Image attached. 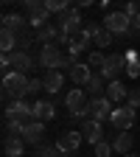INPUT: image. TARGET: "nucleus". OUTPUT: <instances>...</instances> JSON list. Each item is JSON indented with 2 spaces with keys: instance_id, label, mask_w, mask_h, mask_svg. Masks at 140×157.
<instances>
[{
  "instance_id": "f257e3e1",
  "label": "nucleus",
  "mask_w": 140,
  "mask_h": 157,
  "mask_svg": "<svg viewBox=\"0 0 140 157\" xmlns=\"http://www.w3.org/2000/svg\"><path fill=\"white\" fill-rule=\"evenodd\" d=\"M28 82H31V78H28L25 73H17V70H11V73H6V76H3V90H6V93L14 98V101H20V98H25Z\"/></svg>"
},
{
  "instance_id": "f03ea898",
  "label": "nucleus",
  "mask_w": 140,
  "mask_h": 157,
  "mask_svg": "<svg viewBox=\"0 0 140 157\" xmlns=\"http://www.w3.org/2000/svg\"><path fill=\"white\" fill-rule=\"evenodd\" d=\"M59 31H62V34H67L70 39L81 34V31H84V25H81V9L70 6L62 17H59Z\"/></svg>"
},
{
  "instance_id": "7ed1b4c3",
  "label": "nucleus",
  "mask_w": 140,
  "mask_h": 157,
  "mask_svg": "<svg viewBox=\"0 0 140 157\" xmlns=\"http://www.w3.org/2000/svg\"><path fill=\"white\" fill-rule=\"evenodd\" d=\"M90 121H98V124H104V121H109L112 118V112H115V107H112V101L107 95H98V98H90Z\"/></svg>"
},
{
  "instance_id": "20e7f679",
  "label": "nucleus",
  "mask_w": 140,
  "mask_h": 157,
  "mask_svg": "<svg viewBox=\"0 0 140 157\" xmlns=\"http://www.w3.org/2000/svg\"><path fill=\"white\" fill-rule=\"evenodd\" d=\"M6 121H23V124L34 121V104H28L25 98L11 101V104L6 107Z\"/></svg>"
},
{
  "instance_id": "39448f33",
  "label": "nucleus",
  "mask_w": 140,
  "mask_h": 157,
  "mask_svg": "<svg viewBox=\"0 0 140 157\" xmlns=\"http://www.w3.org/2000/svg\"><path fill=\"white\" fill-rule=\"evenodd\" d=\"M123 70H126V53H107V65L101 70L107 82H118Z\"/></svg>"
},
{
  "instance_id": "423d86ee",
  "label": "nucleus",
  "mask_w": 140,
  "mask_h": 157,
  "mask_svg": "<svg viewBox=\"0 0 140 157\" xmlns=\"http://www.w3.org/2000/svg\"><path fill=\"white\" fill-rule=\"evenodd\" d=\"M104 28L109 34H129L132 31V20L123 14V11H109L107 20H104Z\"/></svg>"
},
{
  "instance_id": "0eeeda50",
  "label": "nucleus",
  "mask_w": 140,
  "mask_h": 157,
  "mask_svg": "<svg viewBox=\"0 0 140 157\" xmlns=\"http://www.w3.org/2000/svg\"><path fill=\"white\" fill-rule=\"evenodd\" d=\"M62 51H59V45H42V51H39V65L48 70H59V65H62Z\"/></svg>"
},
{
  "instance_id": "6e6552de",
  "label": "nucleus",
  "mask_w": 140,
  "mask_h": 157,
  "mask_svg": "<svg viewBox=\"0 0 140 157\" xmlns=\"http://www.w3.org/2000/svg\"><path fill=\"white\" fill-rule=\"evenodd\" d=\"M109 124H112L118 132H129V129L134 126V109H132V107H115Z\"/></svg>"
},
{
  "instance_id": "1a4fd4ad",
  "label": "nucleus",
  "mask_w": 140,
  "mask_h": 157,
  "mask_svg": "<svg viewBox=\"0 0 140 157\" xmlns=\"http://www.w3.org/2000/svg\"><path fill=\"white\" fill-rule=\"evenodd\" d=\"M81 140H84V135H81V132L67 129L65 135H59V137H56V149L62 151V154H73L78 146H81Z\"/></svg>"
},
{
  "instance_id": "9d476101",
  "label": "nucleus",
  "mask_w": 140,
  "mask_h": 157,
  "mask_svg": "<svg viewBox=\"0 0 140 157\" xmlns=\"http://www.w3.org/2000/svg\"><path fill=\"white\" fill-rule=\"evenodd\" d=\"M45 124L42 121H28L25 124V129H23V140L28 143V146H42L45 140Z\"/></svg>"
},
{
  "instance_id": "9b49d317",
  "label": "nucleus",
  "mask_w": 140,
  "mask_h": 157,
  "mask_svg": "<svg viewBox=\"0 0 140 157\" xmlns=\"http://www.w3.org/2000/svg\"><path fill=\"white\" fill-rule=\"evenodd\" d=\"M81 135H84V140H87V143L98 146V143L104 140V124H98V121H84Z\"/></svg>"
},
{
  "instance_id": "f8f14e48",
  "label": "nucleus",
  "mask_w": 140,
  "mask_h": 157,
  "mask_svg": "<svg viewBox=\"0 0 140 157\" xmlns=\"http://www.w3.org/2000/svg\"><path fill=\"white\" fill-rule=\"evenodd\" d=\"M11 70H17V73L34 70V56H31L28 51H14V53H11Z\"/></svg>"
},
{
  "instance_id": "ddd939ff",
  "label": "nucleus",
  "mask_w": 140,
  "mask_h": 157,
  "mask_svg": "<svg viewBox=\"0 0 140 157\" xmlns=\"http://www.w3.org/2000/svg\"><path fill=\"white\" fill-rule=\"evenodd\" d=\"M42 84H45V93H51V95L62 93V87H65V73L62 70H48L45 78H42Z\"/></svg>"
},
{
  "instance_id": "4468645a",
  "label": "nucleus",
  "mask_w": 140,
  "mask_h": 157,
  "mask_svg": "<svg viewBox=\"0 0 140 157\" xmlns=\"http://www.w3.org/2000/svg\"><path fill=\"white\" fill-rule=\"evenodd\" d=\"M3 151H6V157H23L25 140H23L20 135H6V137H3Z\"/></svg>"
},
{
  "instance_id": "2eb2a0df",
  "label": "nucleus",
  "mask_w": 140,
  "mask_h": 157,
  "mask_svg": "<svg viewBox=\"0 0 140 157\" xmlns=\"http://www.w3.org/2000/svg\"><path fill=\"white\" fill-rule=\"evenodd\" d=\"M53 115H56L53 101H45V98H42V101H39V98L34 101V121H42V124H48Z\"/></svg>"
},
{
  "instance_id": "dca6fc26",
  "label": "nucleus",
  "mask_w": 140,
  "mask_h": 157,
  "mask_svg": "<svg viewBox=\"0 0 140 157\" xmlns=\"http://www.w3.org/2000/svg\"><path fill=\"white\" fill-rule=\"evenodd\" d=\"M0 25H3V31H11V34H20V31H25L28 25V20L23 14H3V20H0Z\"/></svg>"
},
{
  "instance_id": "f3484780",
  "label": "nucleus",
  "mask_w": 140,
  "mask_h": 157,
  "mask_svg": "<svg viewBox=\"0 0 140 157\" xmlns=\"http://www.w3.org/2000/svg\"><path fill=\"white\" fill-rule=\"evenodd\" d=\"M70 78L76 82V87H87V84H90V78H93V70H90V65L78 62V65L70 70Z\"/></svg>"
},
{
  "instance_id": "a211bd4d",
  "label": "nucleus",
  "mask_w": 140,
  "mask_h": 157,
  "mask_svg": "<svg viewBox=\"0 0 140 157\" xmlns=\"http://www.w3.org/2000/svg\"><path fill=\"white\" fill-rule=\"evenodd\" d=\"M107 98H109L112 104H115V101H126V98H129V90L123 87V82H121V78L107 84Z\"/></svg>"
},
{
  "instance_id": "6ab92c4d",
  "label": "nucleus",
  "mask_w": 140,
  "mask_h": 157,
  "mask_svg": "<svg viewBox=\"0 0 140 157\" xmlns=\"http://www.w3.org/2000/svg\"><path fill=\"white\" fill-rule=\"evenodd\" d=\"M90 42H93V34L84 28V31L78 34V36H73V42H70V56H78V53H81V51H84Z\"/></svg>"
},
{
  "instance_id": "aec40b11",
  "label": "nucleus",
  "mask_w": 140,
  "mask_h": 157,
  "mask_svg": "<svg viewBox=\"0 0 140 157\" xmlns=\"http://www.w3.org/2000/svg\"><path fill=\"white\" fill-rule=\"evenodd\" d=\"M107 78L101 76V73H93V78H90V84H87V93L93 95V98H98V95H104V90H107Z\"/></svg>"
},
{
  "instance_id": "412c9836",
  "label": "nucleus",
  "mask_w": 140,
  "mask_h": 157,
  "mask_svg": "<svg viewBox=\"0 0 140 157\" xmlns=\"http://www.w3.org/2000/svg\"><path fill=\"white\" fill-rule=\"evenodd\" d=\"M25 11H28V17H48L51 20V11L45 6V0H25Z\"/></svg>"
},
{
  "instance_id": "4be33fe9",
  "label": "nucleus",
  "mask_w": 140,
  "mask_h": 157,
  "mask_svg": "<svg viewBox=\"0 0 140 157\" xmlns=\"http://www.w3.org/2000/svg\"><path fill=\"white\" fill-rule=\"evenodd\" d=\"M132 143H134V140H132V135H129V132H121V135H115L112 149H115V151H121V154H129V151H132Z\"/></svg>"
},
{
  "instance_id": "5701e85b",
  "label": "nucleus",
  "mask_w": 140,
  "mask_h": 157,
  "mask_svg": "<svg viewBox=\"0 0 140 157\" xmlns=\"http://www.w3.org/2000/svg\"><path fill=\"white\" fill-rule=\"evenodd\" d=\"M87 65H90V67H98V73H101L104 65H107V53H104V51H93V53L87 56Z\"/></svg>"
},
{
  "instance_id": "b1692460",
  "label": "nucleus",
  "mask_w": 140,
  "mask_h": 157,
  "mask_svg": "<svg viewBox=\"0 0 140 157\" xmlns=\"http://www.w3.org/2000/svg\"><path fill=\"white\" fill-rule=\"evenodd\" d=\"M45 6H48V11H51V14H59V17H62V14L70 9L67 0H45Z\"/></svg>"
},
{
  "instance_id": "393cba45",
  "label": "nucleus",
  "mask_w": 140,
  "mask_h": 157,
  "mask_svg": "<svg viewBox=\"0 0 140 157\" xmlns=\"http://www.w3.org/2000/svg\"><path fill=\"white\" fill-rule=\"evenodd\" d=\"M112 36H115V34H109V31L101 25V31L95 34V39H93V42H95L98 48H107V45H112Z\"/></svg>"
},
{
  "instance_id": "a878e982",
  "label": "nucleus",
  "mask_w": 140,
  "mask_h": 157,
  "mask_svg": "<svg viewBox=\"0 0 140 157\" xmlns=\"http://www.w3.org/2000/svg\"><path fill=\"white\" fill-rule=\"evenodd\" d=\"M34 39H36V36H31V31H20V34H17V51H28Z\"/></svg>"
},
{
  "instance_id": "bb28decb",
  "label": "nucleus",
  "mask_w": 140,
  "mask_h": 157,
  "mask_svg": "<svg viewBox=\"0 0 140 157\" xmlns=\"http://www.w3.org/2000/svg\"><path fill=\"white\" fill-rule=\"evenodd\" d=\"M36 157H59L56 143H42V146H36Z\"/></svg>"
},
{
  "instance_id": "cd10ccee",
  "label": "nucleus",
  "mask_w": 140,
  "mask_h": 157,
  "mask_svg": "<svg viewBox=\"0 0 140 157\" xmlns=\"http://www.w3.org/2000/svg\"><path fill=\"white\" fill-rule=\"evenodd\" d=\"M23 129H25L23 121H6V135H20L23 137Z\"/></svg>"
},
{
  "instance_id": "c85d7f7f",
  "label": "nucleus",
  "mask_w": 140,
  "mask_h": 157,
  "mask_svg": "<svg viewBox=\"0 0 140 157\" xmlns=\"http://www.w3.org/2000/svg\"><path fill=\"white\" fill-rule=\"evenodd\" d=\"M121 11H123V14H126V17H129V20H132V23H134V17H137V14H140V6H137V3H134V0H129V3H126V6H123V9H121Z\"/></svg>"
},
{
  "instance_id": "c756f323",
  "label": "nucleus",
  "mask_w": 140,
  "mask_h": 157,
  "mask_svg": "<svg viewBox=\"0 0 140 157\" xmlns=\"http://www.w3.org/2000/svg\"><path fill=\"white\" fill-rule=\"evenodd\" d=\"M39 90H45V84L39 82V78H31V82H28V90H25V98L28 95H39Z\"/></svg>"
},
{
  "instance_id": "7c9ffc66",
  "label": "nucleus",
  "mask_w": 140,
  "mask_h": 157,
  "mask_svg": "<svg viewBox=\"0 0 140 157\" xmlns=\"http://www.w3.org/2000/svg\"><path fill=\"white\" fill-rule=\"evenodd\" d=\"M115 149H112V143H107V140H101V143H98L95 146V157H109Z\"/></svg>"
},
{
  "instance_id": "2f4dec72",
  "label": "nucleus",
  "mask_w": 140,
  "mask_h": 157,
  "mask_svg": "<svg viewBox=\"0 0 140 157\" xmlns=\"http://www.w3.org/2000/svg\"><path fill=\"white\" fill-rule=\"evenodd\" d=\"M126 107H132V109H137V107H140V87H137V90H129Z\"/></svg>"
},
{
  "instance_id": "473e14b6",
  "label": "nucleus",
  "mask_w": 140,
  "mask_h": 157,
  "mask_svg": "<svg viewBox=\"0 0 140 157\" xmlns=\"http://www.w3.org/2000/svg\"><path fill=\"white\" fill-rule=\"evenodd\" d=\"M132 28H134V31H140V14L134 17V23H132Z\"/></svg>"
},
{
  "instance_id": "72a5a7b5",
  "label": "nucleus",
  "mask_w": 140,
  "mask_h": 157,
  "mask_svg": "<svg viewBox=\"0 0 140 157\" xmlns=\"http://www.w3.org/2000/svg\"><path fill=\"white\" fill-rule=\"evenodd\" d=\"M123 157H137V154H132V151H129V154H123Z\"/></svg>"
},
{
  "instance_id": "f704fd0d",
  "label": "nucleus",
  "mask_w": 140,
  "mask_h": 157,
  "mask_svg": "<svg viewBox=\"0 0 140 157\" xmlns=\"http://www.w3.org/2000/svg\"><path fill=\"white\" fill-rule=\"evenodd\" d=\"M59 157H70V154H62V151H59Z\"/></svg>"
}]
</instances>
